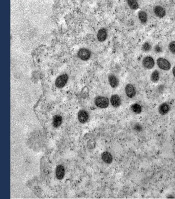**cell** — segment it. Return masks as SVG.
<instances>
[{
	"label": "cell",
	"instance_id": "cell-10",
	"mask_svg": "<svg viewBox=\"0 0 175 199\" xmlns=\"http://www.w3.org/2000/svg\"><path fill=\"white\" fill-rule=\"evenodd\" d=\"M155 14L157 17L162 18L166 15V10L162 6H156L154 9Z\"/></svg>",
	"mask_w": 175,
	"mask_h": 199
},
{
	"label": "cell",
	"instance_id": "cell-18",
	"mask_svg": "<svg viewBox=\"0 0 175 199\" xmlns=\"http://www.w3.org/2000/svg\"><path fill=\"white\" fill-rule=\"evenodd\" d=\"M131 110L134 113L136 114H139L141 112L142 107L140 104L138 103H134L131 106Z\"/></svg>",
	"mask_w": 175,
	"mask_h": 199
},
{
	"label": "cell",
	"instance_id": "cell-14",
	"mask_svg": "<svg viewBox=\"0 0 175 199\" xmlns=\"http://www.w3.org/2000/svg\"><path fill=\"white\" fill-rule=\"evenodd\" d=\"M64 168L63 166L60 165L58 166L56 170V175L57 178L59 179H62L64 176Z\"/></svg>",
	"mask_w": 175,
	"mask_h": 199
},
{
	"label": "cell",
	"instance_id": "cell-15",
	"mask_svg": "<svg viewBox=\"0 0 175 199\" xmlns=\"http://www.w3.org/2000/svg\"><path fill=\"white\" fill-rule=\"evenodd\" d=\"M138 17L142 23H146L147 21V15L144 11H139L138 13Z\"/></svg>",
	"mask_w": 175,
	"mask_h": 199
},
{
	"label": "cell",
	"instance_id": "cell-6",
	"mask_svg": "<svg viewBox=\"0 0 175 199\" xmlns=\"http://www.w3.org/2000/svg\"><path fill=\"white\" fill-rule=\"evenodd\" d=\"M78 56L83 60H87L90 58L91 52L85 48H82L78 52Z\"/></svg>",
	"mask_w": 175,
	"mask_h": 199
},
{
	"label": "cell",
	"instance_id": "cell-11",
	"mask_svg": "<svg viewBox=\"0 0 175 199\" xmlns=\"http://www.w3.org/2000/svg\"><path fill=\"white\" fill-rule=\"evenodd\" d=\"M78 119L80 122L85 123L89 119V114L85 110H80L79 112Z\"/></svg>",
	"mask_w": 175,
	"mask_h": 199
},
{
	"label": "cell",
	"instance_id": "cell-24",
	"mask_svg": "<svg viewBox=\"0 0 175 199\" xmlns=\"http://www.w3.org/2000/svg\"><path fill=\"white\" fill-rule=\"evenodd\" d=\"M172 72H173V76H174V78H175V66L172 69Z\"/></svg>",
	"mask_w": 175,
	"mask_h": 199
},
{
	"label": "cell",
	"instance_id": "cell-16",
	"mask_svg": "<svg viewBox=\"0 0 175 199\" xmlns=\"http://www.w3.org/2000/svg\"><path fill=\"white\" fill-rule=\"evenodd\" d=\"M53 125L54 127H59L62 123V117L59 115H56L53 118Z\"/></svg>",
	"mask_w": 175,
	"mask_h": 199
},
{
	"label": "cell",
	"instance_id": "cell-9",
	"mask_svg": "<svg viewBox=\"0 0 175 199\" xmlns=\"http://www.w3.org/2000/svg\"><path fill=\"white\" fill-rule=\"evenodd\" d=\"M170 110V106L167 103H164L159 106L158 111L159 113L162 115H166Z\"/></svg>",
	"mask_w": 175,
	"mask_h": 199
},
{
	"label": "cell",
	"instance_id": "cell-17",
	"mask_svg": "<svg viewBox=\"0 0 175 199\" xmlns=\"http://www.w3.org/2000/svg\"><path fill=\"white\" fill-rule=\"evenodd\" d=\"M160 79V73L157 70H155L152 72L150 76V80L154 83L158 82Z\"/></svg>",
	"mask_w": 175,
	"mask_h": 199
},
{
	"label": "cell",
	"instance_id": "cell-3",
	"mask_svg": "<svg viewBox=\"0 0 175 199\" xmlns=\"http://www.w3.org/2000/svg\"><path fill=\"white\" fill-rule=\"evenodd\" d=\"M155 62L154 60L152 57L147 56L145 57L142 60V65L143 67L146 69H151L154 67Z\"/></svg>",
	"mask_w": 175,
	"mask_h": 199
},
{
	"label": "cell",
	"instance_id": "cell-22",
	"mask_svg": "<svg viewBox=\"0 0 175 199\" xmlns=\"http://www.w3.org/2000/svg\"><path fill=\"white\" fill-rule=\"evenodd\" d=\"M134 129L136 131H140L142 130V127L139 124H135L134 127Z\"/></svg>",
	"mask_w": 175,
	"mask_h": 199
},
{
	"label": "cell",
	"instance_id": "cell-20",
	"mask_svg": "<svg viewBox=\"0 0 175 199\" xmlns=\"http://www.w3.org/2000/svg\"><path fill=\"white\" fill-rule=\"evenodd\" d=\"M151 50V46L148 42H146L142 46V50L145 52H148Z\"/></svg>",
	"mask_w": 175,
	"mask_h": 199
},
{
	"label": "cell",
	"instance_id": "cell-5",
	"mask_svg": "<svg viewBox=\"0 0 175 199\" xmlns=\"http://www.w3.org/2000/svg\"><path fill=\"white\" fill-rule=\"evenodd\" d=\"M126 94L129 98H134L136 94V90L135 87L131 84H128L125 87Z\"/></svg>",
	"mask_w": 175,
	"mask_h": 199
},
{
	"label": "cell",
	"instance_id": "cell-2",
	"mask_svg": "<svg viewBox=\"0 0 175 199\" xmlns=\"http://www.w3.org/2000/svg\"><path fill=\"white\" fill-rule=\"evenodd\" d=\"M157 64L160 69L164 71H169L171 68L170 62L168 60L163 58H159L157 59Z\"/></svg>",
	"mask_w": 175,
	"mask_h": 199
},
{
	"label": "cell",
	"instance_id": "cell-25",
	"mask_svg": "<svg viewBox=\"0 0 175 199\" xmlns=\"http://www.w3.org/2000/svg\"></svg>",
	"mask_w": 175,
	"mask_h": 199
},
{
	"label": "cell",
	"instance_id": "cell-19",
	"mask_svg": "<svg viewBox=\"0 0 175 199\" xmlns=\"http://www.w3.org/2000/svg\"><path fill=\"white\" fill-rule=\"evenodd\" d=\"M128 4L129 8L133 10H137L139 8V4L138 2L135 1H132V0H129L127 2Z\"/></svg>",
	"mask_w": 175,
	"mask_h": 199
},
{
	"label": "cell",
	"instance_id": "cell-7",
	"mask_svg": "<svg viewBox=\"0 0 175 199\" xmlns=\"http://www.w3.org/2000/svg\"><path fill=\"white\" fill-rule=\"evenodd\" d=\"M111 104L113 107L114 108H118L121 105V99L118 94H114L111 97Z\"/></svg>",
	"mask_w": 175,
	"mask_h": 199
},
{
	"label": "cell",
	"instance_id": "cell-21",
	"mask_svg": "<svg viewBox=\"0 0 175 199\" xmlns=\"http://www.w3.org/2000/svg\"><path fill=\"white\" fill-rule=\"evenodd\" d=\"M168 48L172 54L175 55V41H173L169 44Z\"/></svg>",
	"mask_w": 175,
	"mask_h": 199
},
{
	"label": "cell",
	"instance_id": "cell-23",
	"mask_svg": "<svg viewBox=\"0 0 175 199\" xmlns=\"http://www.w3.org/2000/svg\"><path fill=\"white\" fill-rule=\"evenodd\" d=\"M155 51L156 53H161L162 51V48L159 45H156L155 48Z\"/></svg>",
	"mask_w": 175,
	"mask_h": 199
},
{
	"label": "cell",
	"instance_id": "cell-12",
	"mask_svg": "<svg viewBox=\"0 0 175 199\" xmlns=\"http://www.w3.org/2000/svg\"><path fill=\"white\" fill-rule=\"evenodd\" d=\"M107 37V32L105 29H101L98 31L97 38L99 42H104Z\"/></svg>",
	"mask_w": 175,
	"mask_h": 199
},
{
	"label": "cell",
	"instance_id": "cell-13",
	"mask_svg": "<svg viewBox=\"0 0 175 199\" xmlns=\"http://www.w3.org/2000/svg\"><path fill=\"white\" fill-rule=\"evenodd\" d=\"M101 158L105 163L110 164L112 162L113 157L111 154L107 152H103L101 155Z\"/></svg>",
	"mask_w": 175,
	"mask_h": 199
},
{
	"label": "cell",
	"instance_id": "cell-4",
	"mask_svg": "<svg viewBox=\"0 0 175 199\" xmlns=\"http://www.w3.org/2000/svg\"><path fill=\"white\" fill-rule=\"evenodd\" d=\"M68 76L67 74H64L58 77L55 81V85L58 88H62L67 83Z\"/></svg>",
	"mask_w": 175,
	"mask_h": 199
},
{
	"label": "cell",
	"instance_id": "cell-1",
	"mask_svg": "<svg viewBox=\"0 0 175 199\" xmlns=\"http://www.w3.org/2000/svg\"><path fill=\"white\" fill-rule=\"evenodd\" d=\"M95 104L98 107L106 108L109 105V100L106 97L99 96L95 99Z\"/></svg>",
	"mask_w": 175,
	"mask_h": 199
},
{
	"label": "cell",
	"instance_id": "cell-8",
	"mask_svg": "<svg viewBox=\"0 0 175 199\" xmlns=\"http://www.w3.org/2000/svg\"><path fill=\"white\" fill-rule=\"evenodd\" d=\"M109 85L112 88H116L119 84V80L118 78L113 74H111L108 77Z\"/></svg>",
	"mask_w": 175,
	"mask_h": 199
}]
</instances>
